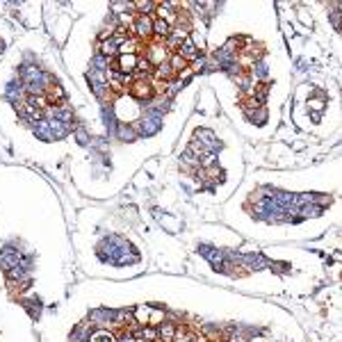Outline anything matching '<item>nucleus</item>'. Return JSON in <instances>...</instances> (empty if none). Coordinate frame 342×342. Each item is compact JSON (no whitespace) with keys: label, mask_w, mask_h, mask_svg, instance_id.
I'll use <instances>...</instances> for the list:
<instances>
[{"label":"nucleus","mask_w":342,"mask_h":342,"mask_svg":"<svg viewBox=\"0 0 342 342\" xmlns=\"http://www.w3.org/2000/svg\"><path fill=\"white\" fill-rule=\"evenodd\" d=\"M137 60H139V55H133V52H119L117 55V62H114V71H119L123 75H133L135 73V67H137Z\"/></svg>","instance_id":"1"},{"label":"nucleus","mask_w":342,"mask_h":342,"mask_svg":"<svg viewBox=\"0 0 342 342\" xmlns=\"http://www.w3.org/2000/svg\"><path fill=\"white\" fill-rule=\"evenodd\" d=\"M135 34H137V39H146L153 34V18H151V14H137V18H135Z\"/></svg>","instance_id":"2"},{"label":"nucleus","mask_w":342,"mask_h":342,"mask_svg":"<svg viewBox=\"0 0 342 342\" xmlns=\"http://www.w3.org/2000/svg\"><path fill=\"white\" fill-rule=\"evenodd\" d=\"M130 94L135 98H139V101H146V98L153 96V85L149 80H135L130 85Z\"/></svg>","instance_id":"3"},{"label":"nucleus","mask_w":342,"mask_h":342,"mask_svg":"<svg viewBox=\"0 0 342 342\" xmlns=\"http://www.w3.org/2000/svg\"><path fill=\"white\" fill-rule=\"evenodd\" d=\"M0 262H2V267H5V272H9V269H14L21 265V253L14 251V249H5L2 251V258H0Z\"/></svg>","instance_id":"4"},{"label":"nucleus","mask_w":342,"mask_h":342,"mask_svg":"<svg viewBox=\"0 0 342 342\" xmlns=\"http://www.w3.org/2000/svg\"><path fill=\"white\" fill-rule=\"evenodd\" d=\"M91 322H96V326H105L114 322V310H107V308H98V310H91L89 312Z\"/></svg>","instance_id":"5"},{"label":"nucleus","mask_w":342,"mask_h":342,"mask_svg":"<svg viewBox=\"0 0 342 342\" xmlns=\"http://www.w3.org/2000/svg\"><path fill=\"white\" fill-rule=\"evenodd\" d=\"M157 340L162 342H173L176 338V324H171V322H162V324H157Z\"/></svg>","instance_id":"6"},{"label":"nucleus","mask_w":342,"mask_h":342,"mask_svg":"<svg viewBox=\"0 0 342 342\" xmlns=\"http://www.w3.org/2000/svg\"><path fill=\"white\" fill-rule=\"evenodd\" d=\"M171 30H173V25H169V23L162 21V18H153V34H155V37H160L164 41V39L171 34Z\"/></svg>","instance_id":"7"},{"label":"nucleus","mask_w":342,"mask_h":342,"mask_svg":"<svg viewBox=\"0 0 342 342\" xmlns=\"http://www.w3.org/2000/svg\"><path fill=\"white\" fill-rule=\"evenodd\" d=\"M87 342H117V338L110 333V331H103V328H96L94 333L87 338Z\"/></svg>","instance_id":"8"},{"label":"nucleus","mask_w":342,"mask_h":342,"mask_svg":"<svg viewBox=\"0 0 342 342\" xmlns=\"http://www.w3.org/2000/svg\"><path fill=\"white\" fill-rule=\"evenodd\" d=\"M169 67H171V71H173V73H180V71H183V68L187 67V62L183 60V57H180L178 52H173V55H171Z\"/></svg>","instance_id":"9"},{"label":"nucleus","mask_w":342,"mask_h":342,"mask_svg":"<svg viewBox=\"0 0 342 342\" xmlns=\"http://www.w3.org/2000/svg\"><path fill=\"white\" fill-rule=\"evenodd\" d=\"M119 137L121 139H126V141H130V139H135V128H130V126H126V123H121L119 126Z\"/></svg>","instance_id":"10"},{"label":"nucleus","mask_w":342,"mask_h":342,"mask_svg":"<svg viewBox=\"0 0 342 342\" xmlns=\"http://www.w3.org/2000/svg\"><path fill=\"white\" fill-rule=\"evenodd\" d=\"M135 9H139V14H146V12H153L157 9V2H135Z\"/></svg>","instance_id":"11"},{"label":"nucleus","mask_w":342,"mask_h":342,"mask_svg":"<svg viewBox=\"0 0 342 342\" xmlns=\"http://www.w3.org/2000/svg\"><path fill=\"white\" fill-rule=\"evenodd\" d=\"M117 342H137V340H135V338H133V333H130V331H126V333L121 335V338H119V340H117Z\"/></svg>","instance_id":"12"}]
</instances>
